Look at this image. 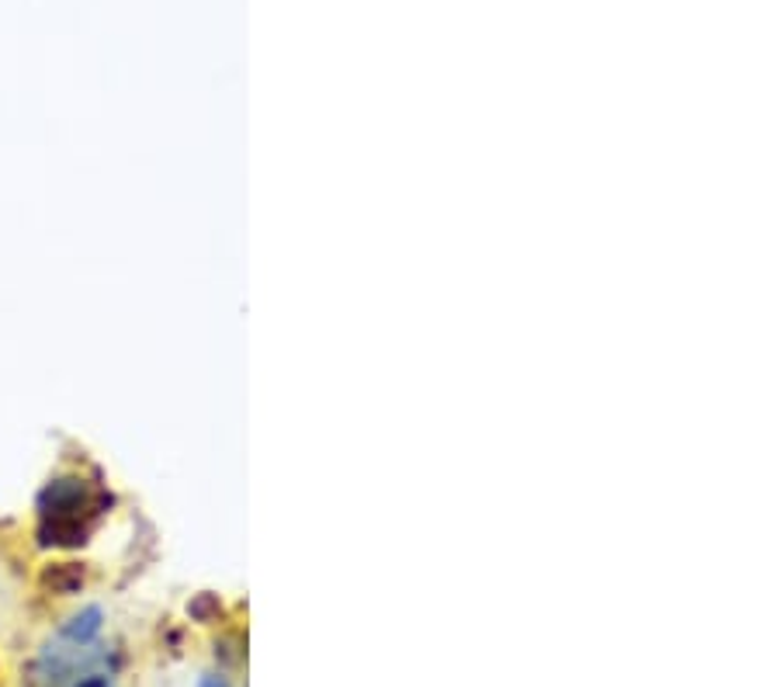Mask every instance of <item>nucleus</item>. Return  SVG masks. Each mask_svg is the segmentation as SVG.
I'll return each mask as SVG.
<instances>
[{
	"label": "nucleus",
	"mask_w": 780,
	"mask_h": 687,
	"mask_svg": "<svg viewBox=\"0 0 780 687\" xmlns=\"http://www.w3.org/2000/svg\"><path fill=\"white\" fill-rule=\"evenodd\" d=\"M101 632H105V612L101 608H84V612H77L70 621H63V629H59V639L63 642H73V645H91L101 639Z\"/></svg>",
	"instance_id": "1"
},
{
	"label": "nucleus",
	"mask_w": 780,
	"mask_h": 687,
	"mask_svg": "<svg viewBox=\"0 0 780 687\" xmlns=\"http://www.w3.org/2000/svg\"><path fill=\"white\" fill-rule=\"evenodd\" d=\"M43 583L53 587L56 594H73L77 587H84V570L73 566V562H56L43 573Z\"/></svg>",
	"instance_id": "2"
},
{
	"label": "nucleus",
	"mask_w": 780,
	"mask_h": 687,
	"mask_svg": "<svg viewBox=\"0 0 780 687\" xmlns=\"http://www.w3.org/2000/svg\"><path fill=\"white\" fill-rule=\"evenodd\" d=\"M70 687H115V671L101 666V671H88L84 677L70 680Z\"/></svg>",
	"instance_id": "3"
},
{
	"label": "nucleus",
	"mask_w": 780,
	"mask_h": 687,
	"mask_svg": "<svg viewBox=\"0 0 780 687\" xmlns=\"http://www.w3.org/2000/svg\"><path fill=\"white\" fill-rule=\"evenodd\" d=\"M198 687H230V680H225L222 674H205V677L198 680Z\"/></svg>",
	"instance_id": "4"
}]
</instances>
